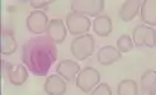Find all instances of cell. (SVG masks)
<instances>
[{
    "label": "cell",
    "mask_w": 156,
    "mask_h": 95,
    "mask_svg": "<svg viewBox=\"0 0 156 95\" xmlns=\"http://www.w3.org/2000/svg\"><path fill=\"white\" fill-rule=\"evenodd\" d=\"M57 47L48 36H37L23 46V65L36 76H46L57 60Z\"/></svg>",
    "instance_id": "6da1fadb"
},
{
    "label": "cell",
    "mask_w": 156,
    "mask_h": 95,
    "mask_svg": "<svg viewBox=\"0 0 156 95\" xmlns=\"http://www.w3.org/2000/svg\"><path fill=\"white\" fill-rule=\"evenodd\" d=\"M95 48V41L91 34H83L73 39L70 43V51H71L73 56L79 60L84 61L88 57H90Z\"/></svg>",
    "instance_id": "7a4b0ae2"
},
{
    "label": "cell",
    "mask_w": 156,
    "mask_h": 95,
    "mask_svg": "<svg viewBox=\"0 0 156 95\" xmlns=\"http://www.w3.org/2000/svg\"><path fill=\"white\" fill-rule=\"evenodd\" d=\"M73 13L84 15V17H99L104 10V0H73L71 3Z\"/></svg>",
    "instance_id": "3957f363"
},
{
    "label": "cell",
    "mask_w": 156,
    "mask_h": 95,
    "mask_svg": "<svg viewBox=\"0 0 156 95\" xmlns=\"http://www.w3.org/2000/svg\"><path fill=\"white\" fill-rule=\"evenodd\" d=\"M76 86L83 93H90L94 90L100 83V74L99 71L91 66L84 67L79 75L76 76Z\"/></svg>",
    "instance_id": "277c9868"
},
{
    "label": "cell",
    "mask_w": 156,
    "mask_h": 95,
    "mask_svg": "<svg viewBox=\"0 0 156 95\" xmlns=\"http://www.w3.org/2000/svg\"><path fill=\"white\" fill-rule=\"evenodd\" d=\"M132 39L137 47H149L154 48L156 46V30L146 24H138L135 27L133 33H132Z\"/></svg>",
    "instance_id": "5b68a950"
},
{
    "label": "cell",
    "mask_w": 156,
    "mask_h": 95,
    "mask_svg": "<svg viewBox=\"0 0 156 95\" xmlns=\"http://www.w3.org/2000/svg\"><path fill=\"white\" fill-rule=\"evenodd\" d=\"M66 27L67 30L71 33L73 36H83V34H87L89 29L91 28V20L88 17H84V15L80 14H76V13H70L66 15Z\"/></svg>",
    "instance_id": "8992f818"
},
{
    "label": "cell",
    "mask_w": 156,
    "mask_h": 95,
    "mask_svg": "<svg viewBox=\"0 0 156 95\" xmlns=\"http://www.w3.org/2000/svg\"><path fill=\"white\" fill-rule=\"evenodd\" d=\"M48 23L50 20L47 18V14L42 10H34L27 18V28L32 34L40 36L47 30Z\"/></svg>",
    "instance_id": "52a82bcc"
},
{
    "label": "cell",
    "mask_w": 156,
    "mask_h": 95,
    "mask_svg": "<svg viewBox=\"0 0 156 95\" xmlns=\"http://www.w3.org/2000/svg\"><path fill=\"white\" fill-rule=\"evenodd\" d=\"M80 65L76 61L73 60H61L58 65L56 66V72L66 81H74L76 80V76L80 72Z\"/></svg>",
    "instance_id": "ba28073f"
},
{
    "label": "cell",
    "mask_w": 156,
    "mask_h": 95,
    "mask_svg": "<svg viewBox=\"0 0 156 95\" xmlns=\"http://www.w3.org/2000/svg\"><path fill=\"white\" fill-rule=\"evenodd\" d=\"M46 33H47V36H48L56 44L62 43V42L65 41L66 36H67L66 23H64V22H62V19H58V18L50 20Z\"/></svg>",
    "instance_id": "9c48e42d"
},
{
    "label": "cell",
    "mask_w": 156,
    "mask_h": 95,
    "mask_svg": "<svg viewBox=\"0 0 156 95\" xmlns=\"http://www.w3.org/2000/svg\"><path fill=\"white\" fill-rule=\"evenodd\" d=\"M6 77L12 85L22 86L28 80V69L26 67V65H22V63H19V65L10 63L6 72Z\"/></svg>",
    "instance_id": "30bf717a"
},
{
    "label": "cell",
    "mask_w": 156,
    "mask_h": 95,
    "mask_svg": "<svg viewBox=\"0 0 156 95\" xmlns=\"http://www.w3.org/2000/svg\"><path fill=\"white\" fill-rule=\"evenodd\" d=\"M43 89L47 95H65L67 89L66 80L60 75H50L44 83Z\"/></svg>",
    "instance_id": "8fae6325"
},
{
    "label": "cell",
    "mask_w": 156,
    "mask_h": 95,
    "mask_svg": "<svg viewBox=\"0 0 156 95\" xmlns=\"http://www.w3.org/2000/svg\"><path fill=\"white\" fill-rule=\"evenodd\" d=\"M141 4L142 2L140 0H126L119 9V18L123 22H131L132 19H135L138 12L141 10Z\"/></svg>",
    "instance_id": "7c38bea8"
},
{
    "label": "cell",
    "mask_w": 156,
    "mask_h": 95,
    "mask_svg": "<svg viewBox=\"0 0 156 95\" xmlns=\"http://www.w3.org/2000/svg\"><path fill=\"white\" fill-rule=\"evenodd\" d=\"M122 57V53L115 48L113 46H104L99 50L98 55H97V58L99 61L100 65L103 66H109V65H113L114 62H117L118 60H121Z\"/></svg>",
    "instance_id": "4fadbf2b"
},
{
    "label": "cell",
    "mask_w": 156,
    "mask_h": 95,
    "mask_svg": "<svg viewBox=\"0 0 156 95\" xmlns=\"http://www.w3.org/2000/svg\"><path fill=\"white\" fill-rule=\"evenodd\" d=\"M141 19L146 26H156V0H144L140 10Z\"/></svg>",
    "instance_id": "5bb4252c"
},
{
    "label": "cell",
    "mask_w": 156,
    "mask_h": 95,
    "mask_svg": "<svg viewBox=\"0 0 156 95\" xmlns=\"http://www.w3.org/2000/svg\"><path fill=\"white\" fill-rule=\"evenodd\" d=\"M112 29H113L112 19L107 14H100L93 22V30L99 37H108L112 33Z\"/></svg>",
    "instance_id": "9a60e30c"
},
{
    "label": "cell",
    "mask_w": 156,
    "mask_h": 95,
    "mask_svg": "<svg viewBox=\"0 0 156 95\" xmlns=\"http://www.w3.org/2000/svg\"><path fill=\"white\" fill-rule=\"evenodd\" d=\"M18 48V43L15 41L14 34L12 32L5 30L2 36V53L5 56H10Z\"/></svg>",
    "instance_id": "2e32d148"
},
{
    "label": "cell",
    "mask_w": 156,
    "mask_h": 95,
    "mask_svg": "<svg viewBox=\"0 0 156 95\" xmlns=\"http://www.w3.org/2000/svg\"><path fill=\"white\" fill-rule=\"evenodd\" d=\"M118 95H138V85L132 79H124L117 86Z\"/></svg>",
    "instance_id": "e0dca14e"
},
{
    "label": "cell",
    "mask_w": 156,
    "mask_h": 95,
    "mask_svg": "<svg viewBox=\"0 0 156 95\" xmlns=\"http://www.w3.org/2000/svg\"><path fill=\"white\" fill-rule=\"evenodd\" d=\"M141 90L142 93H150L156 85V71L155 70H146L141 76Z\"/></svg>",
    "instance_id": "ac0fdd59"
},
{
    "label": "cell",
    "mask_w": 156,
    "mask_h": 95,
    "mask_svg": "<svg viewBox=\"0 0 156 95\" xmlns=\"http://www.w3.org/2000/svg\"><path fill=\"white\" fill-rule=\"evenodd\" d=\"M133 39L128 34H122L118 39H117V50L121 53H127L133 48Z\"/></svg>",
    "instance_id": "d6986e66"
},
{
    "label": "cell",
    "mask_w": 156,
    "mask_h": 95,
    "mask_svg": "<svg viewBox=\"0 0 156 95\" xmlns=\"http://www.w3.org/2000/svg\"><path fill=\"white\" fill-rule=\"evenodd\" d=\"M89 95H112V89L107 83H103L99 84L93 91H90Z\"/></svg>",
    "instance_id": "ffe728a7"
},
{
    "label": "cell",
    "mask_w": 156,
    "mask_h": 95,
    "mask_svg": "<svg viewBox=\"0 0 156 95\" xmlns=\"http://www.w3.org/2000/svg\"><path fill=\"white\" fill-rule=\"evenodd\" d=\"M51 3H52L51 0H32V2H30V5H32L33 8H36L37 10H40L41 8H46Z\"/></svg>",
    "instance_id": "44dd1931"
},
{
    "label": "cell",
    "mask_w": 156,
    "mask_h": 95,
    "mask_svg": "<svg viewBox=\"0 0 156 95\" xmlns=\"http://www.w3.org/2000/svg\"><path fill=\"white\" fill-rule=\"evenodd\" d=\"M150 95H156V85H155V88L150 91Z\"/></svg>",
    "instance_id": "7402d4cb"
}]
</instances>
